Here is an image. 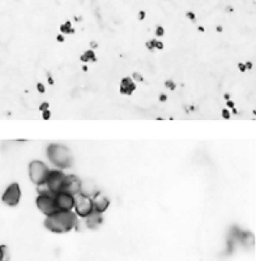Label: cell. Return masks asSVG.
<instances>
[{"label":"cell","mask_w":256,"mask_h":261,"mask_svg":"<svg viewBox=\"0 0 256 261\" xmlns=\"http://www.w3.org/2000/svg\"><path fill=\"white\" fill-rule=\"evenodd\" d=\"M79 224V217L75 212H56L44 219V227L54 234H65Z\"/></svg>","instance_id":"cell-1"},{"label":"cell","mask_w":256,"mask_h":261,"mask_svg":"<svg viewBox=\"0 0 256 261\" xmlns=\"http://www.w3.org/2000/svg\"><path fill=\"white\" fill-rule=\"evenodd\" d=\"M47 157L59 170H64L72 166L73 157L67 146L60 144H51L47 148Z\"/></svg>","instance_id":"cell-2"},{"label":"cell","mask_w":256,"mask_h":261,"mask_svg":"<svg viewBox=\"0 0 256 261\" xmlns=\"http://www.w3.org/2000/svg\"><path fill=\"white\" fill-rule=\"evenodd\" d=\"M50 174V169L42 161H32L29 165V178L33 184L41 187L44 184Z\"/></svg>","instance_id":"cell-3"},{"label":"cell","mask_w":256,"mask_h":261,"mask_svg":"<svg viewBox=\"0 0 256 261\" xmlns=\"http://www.w3.org/2000/svg\"><path fill=\"white\" fill-rule=\"evenodd\" d=\"M64 179H65V174L62 171V170H50V174L47 176L46 181L42 187L43 189L49 193H52V195H58L63 191V186H64Z\"/></svg>","instance_id":"cell-4"},{"label":"cell","mask_w":256,"mask_h":261,"mask_svg":"<svg viewBox=\"0 0 256 261\" xmlns=\"http://www.w3.org/2000/svg\"><path fill=\"white\" fill-rule=\"evenodd\" d=\"M75 214L79 218L89 217L90 214L94 212V205H93V199L92 196L85 195V193H79L75 196Z\"/></svg>","instance_id":"cell-5"},{"label":"cell","mask_w":256,"mask_h":261,"mask_svg":"<svg viewBox=\"0 0 256 261\" xmlns=\"http://www.w3.org/2000/svg\"><path fill=\"white\" fill-rule=\"evenodd\" d=\"M35 204H37V208L39 209L41 213L44 214L46 217L52 215V214H55L56 212H59L58 208H56L55 195L46 192V191H42L39 195H38L37 200H35Z\"/></svg>","instance_id":"cell-6"},{"label":"cell","mask_w":256,"mask_h":261,"mask_svg":"<svg viewBox=\"0 0 256 261\" xmlns=\"http://www.w3.org/2000/svg\"><path fill=\"white\" fill-rule=\"evenodd\" d=\"M20 199H21V188L19 183H12L11 186H8L1 196L3 202L8 206H16L20 202Z\"/></svg>","instance_id":"cell-7"},{"label":"cell","mask_w":256,"mask_h":261,"mask_svg":"<svg viewBox=\"0 0 256 261\" xmlns=\"http://www.w3.org/2000/svg\"><path fill=\"white\" fill-rule=\"evenodd\" d=\"M81 191H82V181L76 175H65L62 192H67L72 196H76L81 193Z\"/></svg>","instance_id":"cell-8"},{"label":"cell","mask_w":256,"mask_h":261,"mask_svg":"<svg viewBox=\"0 0 256 261\" xmlns=\"http://www.w3.org/2000/svg\"><path fill=\"white\" fill-rule=\"evenodd\" d=\"M55 202L59 212H72L75 208V196L67 192H60L55 195Z\"/></svg>","instance_id":"cell-9"},{"label":"cell","mask_w":256,"mask_h":261,"mask_svg":"<svg viewBox=\"0 0 256 261\" xmlns=\"http://www.w3.org/2000/svg\"><path fill=\"white\" fill-rule=\"evenodd\" d=\"M92 199H93V205H94V210L98 212V213L103 214L108 209V206H110V201H108V199L105 195H102L101 192L93 193Z\"/></svg>","instance_id":"cell-10"},{"label":"cell","mask_w":256,"mask_h":261,"mask_svg":"<svg viewBox=\"0 0 256 261\" xmlns=\"http://www.w3.org/2000/svg\"><path fill=\"white\" fill-rule=\"evenodd\" d=\"M102 222H103V218H102V213H98V212H93L89 217L85 218V224L88 229H97L98 226H101Z\"/></svg>","instance_id":"cell-11"},{"label":"cell","mask_w":256,"mask_h":261,"mask_svg":"<svg viewBox=\"0 0 256 261\" xmlns=\"http://www.w3.org/2000/svg\"><path fill=\"white\" fill-rule=\"evenodd\" d=\"M136 89V85H135L133 80L132 78H123L122 80V84H120V93L122 94H125V95H131L132 93L135 92Z\"/></svg>","instance_id":"cell-12"},{"label":"cell","mask_w":256,"mask_h":261,"mask_svg":"<svg viewBox=\"0 0 256 261\" xmlns=\"http://www.w3.org/2000/svg\"><path fill=\"white\" fill-rule=\"evenodd\" d=\"M11 259V253L8 251L7 245H0V261H9Z\"/></svg>","instance_id":"cell-13"},{"label":"cell","mask_w":256,"mask_h":261,"mask_svg":"<svg viewBox=\"0 0 256 261\" xmlns=\"http://www.w3.org/2000/svg\"><path fill=\"white\" fill-rule=\"evenodd\" d=\"M81 60L82 62H94L95 60V55H94V51L92 50H88L81 55Z\"/></svg>","instance_id":"cell-14"},{"label":"cell","mask_w":256,"mask_h":261,"mask_svg":"<svg viewBox=\"0 0 256 261\" xmlns=\"http://www.w3.org/2000/svg\"><path fill=\"white\" fill-rule=\"evenodd\" d=\"M60 30H62L63 34H72V33H75V29L72 28L71 21H67V22L63 24V25L60 26Z\"/></svg>","instance_id":"cell-15"},{"label":"cell","mask_w":256,"mask_h":261,"mask_svg":"<svg viewBox=\"0 0 256 261\" xmlns=\"http://www.w3.org/2000/svg\"><path fill=\"white\" fill-rule=\"evenodd\" d=\"M165 33V30L162 26H157V29H156V34H157V37H162Z\"/></svg>","instance_id":"cell-16"},{"label":"cell","mask_w":256,"mask_h":261,"mask_svg":"<svg viewBox=\"0 0 256 261\" xmlns=\"http://www.w3.org/2000/svg\"><path fill=\"white\" fill-rule=\"evenodd\" d=\"M187 19H189V20H192V21H195V19H196V16H195V13L194 12H187Z\"/></svg>","instance_id":"cell-17"},{"label":"cell","mask_w":256,"mask_h":261,"mask_svg":"<svg viewBox=\"0 0 256 261\" xmlns=\"http://www.w3.org/2000/svg\"><path fill=\"white\" fill-rule=\"evenodd\" d=\"M154 47H156V48H158V50H162V48H163V43L156 39V46H154Z\"/></svg>","instance_id":"cell-18"},{"label":"cell","mask_w":256,"mask_h":261,"mask_svg":"<svg viewBox=\"0 0 256 261\" xmlns=\"http://www.w3.org/2000/svg\"><path fill=\"white\" fill-rule=\"evenodd\" d=\"M222 116H224L225 119H229V118H230V112H229V110H226V108H225V110L222 111Z\"/></svg>","instance_id":"cell-19"},{"label":"cell","mask_w":256,"mask_h":261,"mask_svg":"<svg viewBox=\"0 0 256 261\" xmlns=\"http://www.w3.org/2000/svg\"><path fill=\"white\" fill-rule=\"evenodd\" d=\"M51 116V112L49 111V110H46V111H43V119H49V118Z\"/></svg>","instance_id":"cell-20"},{"label":"cell","mask_w":256,"mask_h":261,"mask_svg":"<svg viewBox=\"0 0 256 261\" xmlns=\"http://www.w3.org/2000/svg\"><path fill=\"white\" fill-rule=\"evenodd\" d=\"M133 80H136V81H143V77H141L138 73H135L133 75Z\"/></svg>","instance_id":"cell-21"},{"label":"cell","mask_w":256,"mask_h":261,"mask_svg":"<svg viewBox=\"0 0 256 261\" xmlns=\"http://www.w3.org/2000/svg\"><path fill=\"white\" fill-rule=\"evenodd\" d=\"M138 19H140V20H144V19H145V12H144V11H140V12H138Z\"/></svg>","instance_id":"cell-22"},{"label":"cell","mask_w":256,"mask_h":261,"mask_svg":"<svg viewBox=\"0 0 256 261\" xmlns=\"http://www.w3.org/2000/svg\"><path fill=\"white\" fill-rule=\"evenodd\" d=\"M47 107H49V103H43V105L41 106V111H46Z\"/></svg>","instance_id":"cell-23"},{"label":"cell","mask_w":256,"mask_h":261,"mask_svg":"<svg viewBox=\"0 0 256 261\" xmlns=\"http://www.w3.org/2000/svg\"><path fill=\"white\" fill-rule=\"evenodd\" d=\"M38 90H39L41 93H43L44 92V86H43V85H41V84H38Z\"/></svg>","instance_id":"cell-24"},{"label":"cell","mask_w":256,"mask_h":261,"mask_svg":"<svg viewBox=\"0 0 256 261\" xmlns=\"http://www.w3.org/2000/svg\"><path fill=\"white\" fill-rule=\"evenodd\" d=\"M238 67H239V69H240L242 72H245V71H246V65H245V64H239Z\"/></svg>","instance_id":"cell-25"},{"label":"cell","mask_w":256,"mask_h":261,"mask_svg":"<svg viewBox=\"0 0 256 261\" xmlns=\"http://www.w3.org/2000/svg\"><path fill=\"white\" fill-rule=\"evenodd\" d=\"M245 65H246V69H251V68H252V64H251V63H246Z\"/></svg>","instance_id":"cell-26"},{"label":"cell","mask_w":256,"mask_h":261,"mask_svg":"<svg viewBox=\"0 0 256 261\" xmlns=\"http://www.w3.org/2000/svg\"><path fill=\"white\" fill-rule=\"evenodd\" d=\"M58 41L59 42H64V37H63V35H58Z\"/></svg>","instance_id":"cell-27"},{"label":"cell","mask_w":256,"mask_h":261,"mask_svg":"<svg viewBox=\"0 0 256 261\" xmlns=\"http://www.w3.org/2000/svg\"><path fill=\"white\" fill-rule=\"evenodd\" d=\"M227 106H229V107H233V108H234V103L231 102V101H229V102H227Z\"/></svg>","instance_id":"cell-28"},{"label":"cell","mask_w":256,"mask_h":261,"mask_svg":"<svg viewBox=\"0 0 256 261\" xmlns=\"http://www.w3.org/2000/svg\"><path fill=\"white\" fill-rule=\"evenodd\" d=\"M166 85H169V86H170L171 89H174V87H175V86H174V84H173V82H166Z\"/></svg>","instance_id":"cell-29"},{"label":"cell","mask_w":256,"mask_h":261,"mask_svg":"<svg viewBox=\"0 0 256 261\" xmlns=\"http://www.w3.org/2000/svg\"><path fill=\"white\" fill-rule=\"evenodd\" d=\"M161 101H162V102L166 101V95H163V94H162V95H161Z\"/></svg>","instance_id":"cell-30"},{"label":"cell","mask_w":256,"mask_h":261,"mask_svg":"<svg viewBox=\"0 0 256 261\" xmlns=\"http://www.w3.org/2000/svg\"><path fill=\"white\" fill-rule=\"evenodd\" d=\"M217 32H222V28H221V26H217Z\"/></svg>","instance_id":"cell-31"}]
</instances>
